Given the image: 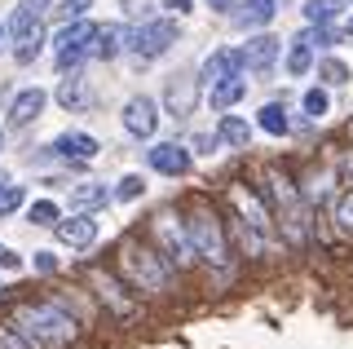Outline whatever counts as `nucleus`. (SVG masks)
Returning a JSON list of instances; mask_svg holds the SVG:
<instances>
[{
  "label": "nucleus",
  "mask_w": 353,
  "mask_h": 349,
  "mask_svg": "<svg viewBox=\"0 0 353 349\" xmlns=\"http://www.w3.org/2000/svg\"><path fill=\"white\" fill-rule=\"evenodd\" d=\"M14 327L27 336L31 349H66L80 336L75 319L58 301H18L14 305Z\"/></svg>",
  "instance_id": "1"
},
{
  "label": "nucleus",
  "mask_w": 353,
  "mask_h": 349,
  "mask_svg": "<svg viewBox=\"0 0 353 349\" xmlns=\"http://www.w3.org/2000/svg\"><path fill=\"white\" fill-rule=\"evenodd\" d=\"M119 275L128 279V288L137 297H163L172 288L168 257L154 252V243H141V239H124L119 243Z\"/></svg>",
  "instance_id": "2"
},
{
  "label": "nucleus",
  "mask_w": 353,
  "mask_h": 349,
  "mask_svg": "<svg viewBox=\"0 0 353 349\" xmlns=\"http://www.w3.org/2000/svg\"><path fill=\"white\" fill-rule=\"evenodd\" d=\"M265 195L274 199V221H283L287 239H292V243H305V239H309V230H305L309 212H305L301 195H296L292 177H287L283 168H270V172H265Z\"/></svg>",
  "instance_id": "3"
},
{
  "label": "nucleus",
  "mask_w": 353,
  "mask_h": 349,
  "mask_svg": "<svg viewBox=\"0 0 353 349\" xmlns=\"http://www.w3.org/2000/svg\"><path fill=\"white\" fill-rule=\"evenodd\" d=\"M84 279L93 283V292H97V301L110 310V319H119V323H132L141 314V301H137V292L128 288V283H119L115 270H106V266H84Z\"/></svg>",
  "instance_id": "4"
},
{
  "label": "nucleus",
  "mask_w": 353,
  "mask_h": 349,
  "mask_svg": "<svg viewBox=\"0 0 353 349\" xmlns=\"http://www.w3.org/2000/svg\"><path fill=\"white\" fill-rule=\"evenodd\" d=\"M150 235H154V243H159V252L168 257V266L176 270H185L194 261V243H190V230L181 226V217L176 212H159L150 221Z\"/></svg>",
  "instance_id": "5"
},
{
  "label": "nucleus",
  "mask_w": 353,
  "mask_h": 349,
  "mask_svg": "<svg viewBox=\"0 0 353 349\" xmlns=\"http://www.w3.org/2000/svg\"><path fill=\"white\" fill-rule=\"evenodd\" d=\"M190 230V243H194V257H203L208 266H225L230 261V243H225V230H221L216 212H194L185 221Z\"/></svg>",
  "instance_id": "6"
},
{
  "label": "nucleus",
  "mask_w": 353,
  "mask_h": 349,
  "mask_svg": "<svg viewBox=\"0 0 353 349\" xmlns=\"http://www.w3.org/2000/svg\"><path fill=\"white\" fill-rule=\"evenodd\" d=\"M93 36H97V27L93 23H84V18H75V23H66L62 31H58V71H75L84 62V53H88V45H93Z\"/></svg>",
  "instance_id": "7"
},
{
  "label": "nucleus",
  "mask_w": 353,
  "mask_h": 349,
  "mask_svg": "<svg viewBox=\"0 0 353 349\" xmlns=\"http://www.w3.org/2000/svg\"><path fill=\"white\" fill-rule=\"evenodd\" d=\"M230 203H234V212H239L248 226H256L261 235H274V208H270V203H265L252 186L234 181V186H230Z\"/></svg>",
  "instance_id": "8"
},
{
  "label": "nucleus",
  "mask_w": 353,
  "mask_h": 349,
  "mask_svg": "<svg viewBox=\"0 0 353 349\" xmlns=\"http://www.w3.org/2000/svg\"><path fill=\"white\" fill-rule=\"evenodd\" d=\"M168 45H176V23H168V18H154V23L132 31V53L137 58H159Z\"/></svg>",
  "instance_id": "9"
},
{
  "label": "nucleus",
  "mask_w": 353,
  "mask_h": 349,
  "mask_svg": "<svg viewBox=\"0 0 353 349\" xmlns=\"http://www.w3.org/2000/svg\"><path fill=\"white\" fill-rule=\"evenodd\" d=\"M163 102H168V115L172 119H190L194 106H199V80L185 71H176L168 80V89H163Z\"/></svg>",
  "instance_id": "10"
},
{
  "label": "nucleus",
  "mask_w": 353,
  "mask_h": 349,
  "mask_svg": "<svg viewBox=\"0 0 353 349\" xmlns=\"http://www.w3.org/2000/svg\"><path fill=\"white\" fill-rule=\"evenodd\" d=\"M53 230H58V239L66 248H75V252H84V248H93L97 243V221L88 212H75V217H58V226H53Z\"/></svg>",
  "instance_id": "11"
},
{
  "label": "nucleus",
  "mask_w": 353,
  "mask_h": 349,
  "mask_svg": "<svg viewBox=\"0 0 353 349\" xmlns=\"http://www.w3.org/2000/svg\"><path fill=\"white\" fill-rule=\"evenodd\" d=\"M150 168L163 172V177H185V172H190V150L176 146V141H159V146L150 150Z\"/></svg>",
  "instance_id": "12"
},
{
  "label": "nucleus",
  "mask_w": 353,
  "mask_h": 349,
  "mask_svg": "<svg viewBox=\"0 0 353 349\" xmlns=\"http://www.w3.org/2000/svg\"><path fill=\"white\" fill-rule=\"evenodd\" d=\"M243 71H248V62H243V49H221V53H212V58L203 62V84L212 89V84L230 80V75H243Z\"/></svg>",
  "instance_id": "13"
},
{
  "label": "nucleus",
  "mask_w": 353,
  "mask_h": 349,
  "mask_svg": "<svg viewBox=\"0 0 353 349\" xmlns=\"http://www.w3.org/2000/svg\"><path fill=\"white\" fill-rule=\"evenodd\" d=\"M154 124H159V115H154L150 97H132V102L124 106V128H128L132 137H150Z\"/></svg>",
  "instance_id": "14"
},
{
  "label": "nucleus",
  "mask_w": 353,
  "mask_h": 349,
  "mask_svg": "<svg viewBox=\"0 0 353 349\" xmlns=\"http://www.w3.org/2000/svg\"><path fill=\"white\" fill-rule=\"evenodd\" d=\"M40 111H44V93L40 89H22L14 102H9V128H27Z\"/></svg>",
  "instance_id": "15"
},
{
  "label": "nucleus",
  "mask_w": 353,
  "mask_h": 349,
  "mask_svg": "<svg viewBox=\"0 0 353 349\" xmlns=\"http://www.w3.org/2000/svg\"><path fill=\"white\" fill-rule=\"evenodd\" d=\"M274 58H279V40H274V36H252L248 45H243V62H248V71H270Z\"/></svg>",
  "instance_id": "16"
},
{
  "label": "nucleus",
  "mask_w": 353,
  "mask_h": 349,
  "mask_svg": "<svg viewBox=\"0 0 353 349\" xmlns=\"http://www.w3.org/2000/svg\"><path fill=\"white\" fill-rule=\"evenodd\" d=\"M53 150H58L62 159L84 163V159H93V155H97V141L88 137V133H62L58 141H53Z\"/></svg>",
  "instance_id": "17"
},
{
  "label": "nucleus",
  "mask_w": 353,
  "mask_h": 349,
  "mask_svg": "<svg viewBox=\"0 0 353 349\" xmlns=\"http://www.w3.org/2000/svg\"><path fill=\"white\" fill-rule=\"evenodd\" d=\"M49 5H53V0H22V5L14 9V18H9V31H14V36L36 31V27H40V14H44Z\"/></svg>",
  "instance_id": "18"
},
{
  "label": "nucleus",
  "mask_w": 353,
  "mask_h": 349,
  "mask_svg": "<svg viewBox=\"0 0 353 349\" xmlns=\"http://www.w3.org/2000/svg\"><path fill=\"white\" fill-rule=\"evenodd\" d=\"M243 93H248V80H243V75H230V80H221V84H212V89H208V102H212L216 111H230V106H234Z\"/></svg>",
  "instance_id": "19"
},
{
  "label": "nucleus",
  "mask_w": 353,
  "mask_h": 349,
  "mask_svg": "<svg viewBox=\"0 0 353 349\" xmlns=\"http://www.w3.org/2000/svg\"><path fill=\"white\" fill-rule=\"evenodd\" d=\"M274 14H279V0H248V5L239 9V23L243 27H265V23H274Z\"/></svg>",
  "instance_id": "20"
},
{
  "label": "nucleus",
  "mask_w": 353,
  "mask_h": 349,
  "mask_svg": "<svg viewBox=\"0 0 353 349\" xmlns=\"http://www.w3.org/2000/svg\"><path fill=\"white\" fill-rule=\"evenodd\" d=\"M261 128H265V133H274V137H287V133H292V119H287V106H283V102H270V106H261Z\"/></svg>",
  "instance_id": "21"
},
{
  "label": "nucleus",
  "mask_w": 353,
  "mask_h": 349,
  "mask_svg": "<svg viewBox=\"0 0 353 349\" xmlns=\"http://www.w3.org/2000/svg\"><path fill=\"white\" fill-rule=\"evenodd\" d=\"M309 62H314V40H309V31H305V36H296V40H292V53H287V71H292V75H305V71H309Z\"/></svg>",
  "instance_id": "22"
},
{
  "label": "nucleus",
  "mask_w": 353,
  "mask_h": 349,
  "mask_svg": "<svg viewBox=\"0 0 353 349\" xmlns=\"http://www.w3.org/2000/svg\"><path fill=\"white\" fill-rule=\"evenodd\" d=\"M216 137H221V141H230V146H248V141H252V128L243 124L239 115H221V124H216Z\"/></svg>",
  "instance_id": "23"
},
{
  "label": "nucleus",
  "mask_w": 353,
  "mask_h": 349,
  "mask_svg": "<svg viewBox=\"0 0 353 349\" xmlns=\"http://www.w3.org/2000/svg\"><path fill=\"white\" fill-rule=\"evenodd\" d=\"M119 49H124V31H119V27H102V31L93 36V53H97V58L110 62Z\"/></svg>",
  "instance_id": "24"
},
{
  "label": "nucleus",
  "mask_w": 353,
  "mask_h": 349,
  "mask_svg": "<svg viewBox=\"0 0 353 349\" xmlns=\"http://www.w3.org/2000/svg\"><path fill=\"white\" fill-rule=\"evenodd\" d=\"M345 5H349V0H309V5H305V18H309L314 27H327Z\"/></svg>",
  "instance_id": "25"
},
{
  "label": "nucleus",
  "mask_w": 353,
  "mask_h": 349,
  "mask_svg": "<svg viewBox=\"0 0 353 349\" xmlns=\"http://www.w3.org/2000/svg\"><path fill=\"white\" fill-rule=\"evenodd\" d=\"M106 199H110L106 186H75L71 190V208H102Z\"/></svg>",
  "instance_id": "26"
},
{
  "label": "nucleus",
  "mask_w": 353,
  "mask_h": 349,
  "mask_svg": "<svg viewBox=\"0 0 353 349\" xmlns=\"http://www.w3.org/2000/svg\"><path fill=\"white\" fill-rule=\"evenodd\" d=\"M58 203H53V199H36V203H31V208H27V221H36V226H58Z\"/></svg>",
  "instance_id": "27"
},
{
  "label": "nucleus",
  "mask_w": 353,
  "mask_h": 349,
  "mask_svg": "<svg viewBox=\"0 0 353 349\" xmlns=\"http://www.w3.org/2000/svg\"><path fill=\"white\" fill-rule=\"evenodd\" d=\"M58 102L71 111V106H84V80L80 75H71V80H62V89H58Z\"/></svg>",
  "instance_id": "28"
},
{
  "label": "nucleus",
  "mask_w": 353,
  "mask_h": 349,
  "mask_svg": "<svg viewBox=\"0 0 353 349\" xmlns=\"http://www.w3.org/2000/svg\"><path fill=\"white\" fill-rule=\"evenodd\" d=\"M36 53H40V27L36 31H27V36H18V49H14V58L27 67V62H36Z\"/></svg>",
  "instance_id": "29"
},
{
  "label": "nucleus",
  "mask_w": 353,
  "mask_h": 349,
  "mask_svg": "<svg viewBox=\"0 0 353 349\" xmlns=\"http://www.w3.org/2000/svg\"><path fill=\"white\" fill-rule=\"evenodd\" d=\"M336 226H340L345 235H353V190H345V195L336 199Z\"/></svg>",
  "instance_id": "30"
},
{
  "label": "nucleus",
  "mask_w": 353,
  "mask_h": 349,
  "mask_svg": "<svg viewBox=\"0 0 353 349\" xmlns=\"http://www.w3.org/2000/svg\"><path fill=\"white\" fill-rule=\"evenodd\" d=\"M88 5H93V0H62V5L53 9V18H58V23H75V18H84Z\"/></svg>",
  "instance_id": "31"
},
{
  "label": "nucleus",
  "mask_w": 353,
  "mask_h": 349,
  "mask_svg": "<svg viewBox=\"0 0 353 349\" xmlns=\"http://www.w3.org/2000/svg\"><path fill=\"white\" fill-rule=\"evenodd\" d=\"M318 75H323L327 84H345L349 80V67H345V62H336V58H327V62H318Z\"/></svg>",
  "instance_id": "32"
},
{
  "label": "nucleus",
  "mask_w": 353,
  "mask_h": 349,
  "mask_svg": "<svg viewBox=\"0 0 353 349\" xmlns=\"http://www.w3.org/2000/svg\"><path fill=\"white\" fill-rule=\"evenodd\" d=\"M22 203V186H9V181H0V217H9Z\"/></svg>",
  "instance_id": "33"
},
{
  "label": "nucleus",
  "mask_w": 353,
  "mask_h": 349,
  "mask_svg": "<svg viewBox=\"0 0 353 349\" xmlns=\"http://www.w3.org/2000/svg\"><path fill=\"white\" fill-rule=\"evenodd\" d=\"M0 349H31V345H27V336H22L14 323H0Z\"/></svg>",
  "instance_id": "34"
},
{
  "label": "nucleus",
  "mask_w": 353,
  "mask_h": 349,
  "mask_svg": "<svg viewBox=\"0 0 353 349\" xmlns=\"http://www.w3.org/2000/svg\"><path fill=\"white\" fill-rule=\"evenodd\" d=\"M327 106H331V102H327L323 89H309V93H305V111H309V119H323Z\"/></svg>",
  "instance_id": "35"
},
{
  "label": "nucleus",
  "mask_w": 353,
  "mask_h": 349,
  "mask_svg": "<svg viewBox=\"0 0 353 349\" xmlns=\"http://www.w3.org/2000/svg\"><path fill=\"white\" fill-rule=\"evenodd\" d=\"M141 190H146V181H141V177H137V172H128V177H124V181H119V190H115V195H119V199H137V195H141Z\"/></svg>",
  "instance_id": "36"
},
{
  "label": "nucleus",
  "mask_w": 353,
  "mask_h": 349,
  "mask_svg": "<svg viewBox=\"0 0 353 349\" xmlns=\"http://www.w3.org/2000/svg\"><path fill=\"white\" fill-rule=\"evenodd\" d=\"M22 266V257H14L9 248H0V270H18Z\"/></svg>",
  "instance_id": "37"
},
{
  "label": "nucleus",
  "mask_w": 353,
  "mask_h": 349,
  "mask_svg": "<svg viewBox=\"0 0 353 349\" xmlns=\"http://www.w3.org/2000/svg\"><path fill=\"white\" fill-rule=\"evenodd\" d=\"M53 266H58V261H53L49 252H36V270H53Z\"/></svg>",
  "instance_id": "38"
},
{
  "label": "nucleus",
  "mask_w": 353,
  "mask_h": 349,
  "mask_svg": "<svg viewBox=\"0 0 353 349\" xmlns=\"http://www.w3.org/2000/svg\"><path fill=\"white\" fill-rule=\"evenodd\" d=\"M163 5H168V9H176V14H185V9H190V0H163Z\"/></svg>",
  "instance_id": "39"
},
{
  "label": "nucleus",
  "mask_w": 353,
  "mask_h": 349,
  "mask_svg": "<svg viewBox=\"0 0 353 349\" xmlns=\"http://www.w3.org/2000/svg\"><path fill=\"white\" fill-rule=\"evenodd\" d=\"M128 5V14H141V9H146V0H124Z\"/></svg>",
  "instance_id": "40"
},
{
  "label": "nucleus",
  "mask_w": 353,
  "mask_h": 349,
  "mask_svg": "<svg viewBox=\"0 0 353 349\" xmlns=\"http://www.w3.org/2000/svg\"><path fill=\"white\" fill-rule=\"evenodd\" d=\"M208 5H212V9H230V0H208Z\"/></svg>",
  "instance_id": "41"
},
{
  "label": "nucleus",
  "mask_w": 353,
  "mask_h": 349,
  "mask_svg": "<svg viewBox=\"0 0 353 349\" xmlns=\"http://www.w3.org/2000/svg\"><path fill=\"white\" fill-rule=\"evenodd\" d=\"M345 36H349V40H353V18H349V23H345Z\"/></svg>",
  "instance_id": "42"
},
{
  "label": "nucleus",
  "mask_w": 353,
  "mask_h": 349,
  "mask_svg": "<svg viewBox=\"0 0 353 349\" xmlns=\"http://www.w3.org/2000/svg\"><path fill=\"white\" fill-rule=\"evenodd\" d=\"M0 146H5V133H0Z\"/></svg>",
  "instance_id": "43"
}]
</instances>
